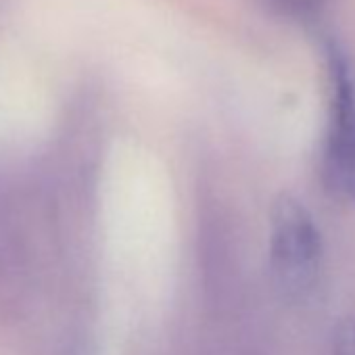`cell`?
<instances>
[{
    "label": "cell",
    "instance_id": "1",
    "mask_svg": "<svg viewBox=\"0 0 355 355\" xmlns=\"http://www.w3.org/2000/svg\"><path fill=\"white\" fill-rule=\"evenodd\" d=\"M270 270L276 291L295 305L313 299L322 282V234L293 195H280L270 209Z\"/></svg>",
    "mask_w": 355,
    "mask_h": 355
},
{
    "label": "cell",
    "instance_id": "2",
    "mask_svg": "<svg viewBox=\"0 0 355 355\" xmlns=\"http://www.w3.org/2000/svg\"><path fill=\"white\" fill-rule=\"evenodd\" d=\"M330 113L322 173L326 189L340 199H355V67L336 46H326Z\"/></svg>",
    "mask_w": 355,
    "mask_h": 355
},
{
    "label": "cell",
    "instance_id": "3",
    "mask_svg": "<svg viewBox=\"0 0 355 355\" xmlns=\"http://www.w3.org/2000/svg\"><path fill=\"white\" fill-rule=\"evenodd\" d=\"M328 0H266V5L286 17H309L326 7Z\"/></svg>",
    "mask_w": 355,
    "mask_h": 355
},
{
    "label": "cell",
    "instance_id": "4",
    "mask_svg": "<svg viewBox=\"0 0 355 355\" xmlns=\"http://www.w3.org/2000/svg\"><path fill=\"white\" fill-rule=\"evenodd\" d=\"M332 355H355V320L343 318L332 328L330 338Z\"/></svg>",
    "mask_w": 355,
    "mask_h": 355
}]
</instances>
